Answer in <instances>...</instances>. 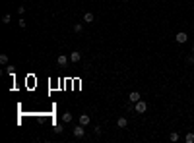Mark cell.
Listing matches in <instances>:
<instances>
[{
  "mask_svg": "<svg viewBox=\"0 0 194 143\" xmlns=\"http://www.w3.org/2000/svg\"><path fill=\"white\" fill-rule=\"evenodd\" d=\"M72 118H74V116H72L70 112H64V114H62V122H64V124H70V122H72Z\"/></svg>",
  "mask_w": 194,
  "mask_h": 143,
  "instance_id": "30bf717a",
  "label": "cell"
},
{
  "mask_svg": "<svg viewBox=\"0 0 194 143\" xmlns=\"http://www.w3.org/2000/svg\"><path fill=\"white\" fill-rule=\"evenodd\" d=\"M134 110H136V114H144V112L148 110V103L140 99L138 103H134Z\"/></svg>",
  "mask_w": 194,
  "mask_h": 143,
  "instance_id": "6da1fadb",
  "label": "cell"
},
{
  "mask_svg": "<svg viewBox=\"0 0 194 143\" xmlns=\"http://www.w3.org/2000/svg\"><path fill=\"white\" fill-rule=\"evenodd\" d=\"M169 139H171L173 143H177V141L181 139V136H179V133H177V132H171V136H169Z\"/></svg>",
  "mask_w": 194,
  "mask_h": 143,
  "instance_id": "8fae6325",
  "label": "cell"
},
{
  "mask_svg": "<svg viewBox=\"0 0 194 143\" xmlns=\"http://www.w3.org/2000/svg\"><path fill=\"white\" fill-rule=\"evenodd\" d=\"M82 60V52H78V50H74V52H70V62L72 64H76V62H80Z\"/></svg>",
  "mask_w": 194,
  "mask_h": 143,
  "instance_id": "8992f818",
  "label": "cell"
},
{
  "mask_svg": "<svg viewBox=\"0 0 194 143\" xmlns=\"http://www.w3.org/2000/svg\"><path fill=\"white\" fill-rule=\"evenodd\" d=\"M117 126H118V128H121V130H124L126 126H128V120H126L124 116H121V118H118V120H117Z\"/></svg>",
  "mask_w": 194,
  "mask_h": 143,
  "instance_id": "9c48e42d",
  "label": "cell"
},
{
  "mask_svg": "<svg viewBox=\"0 0 194 143\" xmlns=\"http://www.w3.org/2000/svg\"><path fill=\"white\" fill-rule=\"evenodd\" d=\"M82 29H84L82 23H74V31H76V33H82Z\"/></svg>",
  "mask_w": 194,
  "mask_h": 143,
  "instance_id": "9a60e30c",
  "label": "cell"
},
{
  "mask_svg": "<svg viewBox=\"0 0 194 143\" xmlns=\"http://www.w3.org/2000/svg\"><path fill=\"white\" fill-rule=\"evenodd\" d=\"M93 133H95V136H101V133H103V128H101V126H95V128H93Z\"/></svg>",
  "mask_w": 194,
  "mask_h": 143,
  "instance_id": "2e32d148",
  "label": "cell"
},
{
  "mask_svg": "<svg viewBox=\"0 0 194 143\" xmlns=\"http://www.w3.org/2000/svg\"><path fill=\"white\" fill-rule=\"evenodd\" d=\"M122 2H128V0H122Z\"/></svg>",
  "mask_w": 194,
  "mask_h": 143,
  "instance_id": "44dd1931",
  "label": "cell"
},
{
  "mask_svg": "<svg viewBox=\"0 0 194 143\" xmlns=\"http://www.w3.org/2000/svg\"><path fill=\"white\" fill-rule=\"evenodd\" d=\"M175 41H177V43H181V44H183V43H187V41H188V35L184 33V31H179V33L175 35Z\"/></svg>",
  "mask_w": 194,
  "mask_h": 143,
  "instance_id": "277c9868",
  "label": "cell"
},
{
  "mask_svg": "<svg viewBox=\"0 0 194 143\" xmlns=\"http://www.w3.org/2000/svg\"><path fill=\"white\" fill-rule=\"evenodd\" d=\"M55 132H56V133H62V132H64V128H62V124H56V128H55Z\"/></svg>",
  "mask_w": 194,
  "mask_h": 143,
  "instance_id": "ac0fdd59",
  "label": "cell"
},
{
  "mask_svg": "<svg viewBox=\"0 0 194 143\" xmlns=\"http://www.w3.org/2000/svg\"><path fill=\"white\" fill-rule=\"evenodd\" d=\"M140 99H142V95H140V93H138V91H132V93H130V95H128V101H130V103H132V104H134V103H138V101H140Z\"/></svg>",
  "mask_w": 194,
  "mask_h": 143,
  "instance_id": "52a82bcc",
  "label": "cell"
},
{
  "mask_svg": "<svg viewBox=\"0 0 194 143\" xmlns=\"http://www.w3.org/2000/svg\"><path fill=\"white\" fill-rule=\"evenodd\" d=\"M187 64H188V66H194V54L187 56Z\"/></svg>",
  "mask_w": 194,
  "mask_h": 143,
  "instance_id": "e0dca14e",
  "label": "cell"
},
{
  "mask_svg": "<svg viewBox=\"0 0 194 143\" xmlns=\"http://www.w3.org/2000/svg\"><path fill=\"white\" fill-rule=\"evenodd\" d=\"M190 54H194V44H192V48H190Z\"/></svg>",
  "mask_w": 194,
  "mask_h": 143,
  "instance_id": "ffe728a7",
  "label": "cell"
},
{
  "mask_svg": "<svg viewBox=\"0 0 194 143\" xmlns=\"http://www.w3.org/2000/svg\"><path fill=\"white\" fill-rule=\"evenodd\" d=\"M184 141H187V143H194V133L192 132L187 133V136H184Z\"/></svg>",
  "mask_w": 194,
  "mask_h": 143,
  "instance_id": "7c38bea8",
  "label": "cell"
},
{
  "mask_svg": "<svg viewBox=\"0 0 194 143\" xmlns=\"http://www.w3.org/2000/svg\"><path fill=\"white\" fill-rule=\"evenodd\" d=\"M19 27H22V29H25V27H27V21H25V19H19Z\"/></svg>",
  "mask_w": 194,
  "mask_h": 143,
  "instance_id": "d6986e66",
  "label": "cell"
},
{
  "mask_svg": "<svg viewBox=\"0 0 194 143\" xmlns=\"http://www.w3.org/2000/svg\"><path fill=\"white\" fill-rule=\"evenodd\" d=\"M85 136V126H82L80 122H78V126L74 128V137H78V139H82V137Z\"/></svg>",
  "mask_w": 194,
  "mask_h": 143,
  "instance_id": "7a4b0ae2",
  "label": "cell"
},
{
  "mask_svg": "<svg viewBox=\"0 0 194 143\" xmlns=\"http://www.w3.org/2000/svg\"><path fill=\"white\" fill-rule=\"evenodd\" d=\"M0 64H2V66H8V54H0Z\"/></svg>",
  "mask_w": 194,
  "mask_h": 143,
  "instance_id": "4fadbf2b",
  "label": "cell"
},
{
  "mask_svg": "<svg viewBox=\"0 0 194 143\" xmlns=\"http://www.w3.org/2000/svg\"><path fill=\"white\" fill-rule=\"evenodd\" d=\"M12 21V18H10V14H4V18H2V23L4 25H8V23Z\"/></svg>",
  "mask_w": 194,
  "mask_h": 143,
  "instance_id": "5bb4252c",
  "label": "cell"
},
{
  "mask_svg": "<svg viewBox=\"0 0 194 143\" xmlns=\"http://www.w3.org/2000/svg\"><path fill=\"white\" fill-rule=\"evenodd\" d=\"M84 21L85 23H93V21H95V16H93L91 12H85V14H84Z\"/></svg>",
  "mask_w": 194,
  "mask_h": 143,
  "instance_id": "ba28073f",
  "label": "cell"
},
{
  "mask_svg": "<svg viewBox=\"0 0 194 143\" xmlns=\"http://www.w3.org/2000/svg\"><path fill=\"white\" fill-rule=\"evenodd\" d=\"M78 122H80L82 126H89V122H91V116H89V114H80Z\"/></svg>",
  "mask_w": 194,
  "mask_h": 143,
  "instance_id": "5b68a950",
  "label": "cell"
},
{
  "mask_svg": "<svg viewBox=\"0 0 194 143\" xmlns=\"http://www.w3.org/2000/svg\"><path fill=\"white\" fill-rule=\"evenodd\" d=\"M68 62H70V56H66V54H58V58H56V64H58L60 68H66V66H68Z\"/></svg>",
  "mask_w": 194,
  "mask_h": 143,
  "instance_id": "3957f363",
  "label": "cell"
}]
</instances>
